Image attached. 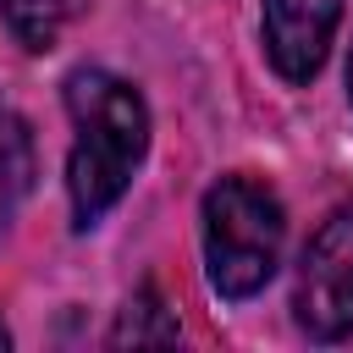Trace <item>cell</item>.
Listing matches in <instances>:
<instances>
[{
	"label": "cell",
	"mask_w": 353,
	"mask_h": 353,
	"mask_svg": "<svg viewBox=\"0 0 353 353\" xmlns=\"http://www.w3.org/2000/svg\"><path fill=\"white\" fill-rule=\"evenodd\" d=\"M66 110L77 127L66 160V193L77 226H94L127 193V176L149 149V105L127 77L88 66L66 77Z\"/></svg>",
	"instance_id": "6da1fadb"
},
{
	"label": "cell",
	"mask_w": 353,
	"mask_h": 353,
	"mask_svg": "<svg viewBox=\"0 0 353 353\" xmlns=\"http://www.w3.org/2000/svg\"><path fill=\"white\" fill-rule=\"evenodd\" d=\"M281 199L254 176H221L204 193V265L221 298H254L281 259Z\"/></svg>",
	"instance_id": "7a4b0ae2"
},
{
	"label": "cell",
	"mask_w": 353,
	"mask_h": 353,
	"mask_svg": "<svg viewBox=\"0 0 353 353\" xmlns=\"http://www.w3.org/2000/svg\"><path fill=\"white\" fill-rule=\"evenodd\" d=\"M292 309L314 342L353 336V204L331 210L320 221V232L309 237V248L298 259Z\"/></svg>",
	"instance_id": "3957f363"
},
{
	"label": "cell",
	"mask_w": 353,
	"mask_h": 353,
	"mask_svg": "<svg viewBox=\"0 0 353 353\" xmlns=\"http://www.w3.org/2000/svg\"><path fill=\"white\" fill-rule=\"evenodd\" d=\"M342 0H265V55L287 83H309L331 50Z\"/></svg>",
	"instance_id": "277c9868"
},
{
	"label": "cell",
	"mask_w": 353,
	"mask_h": 353,
	"mask_svg": "<svg viewBox=\"0 0 353 353\" xmlns=\"http://www.w3.org/2000/svg\"><path fill=\"white\" fill-rule=\"evenodd\" d=\"M72 6H77V0H0V22L11 28V39H17L22 50L39 55V50H50V44L61 39Z\"/></svg>",
	"instance_id": "5b68a950"
},
{
	"label": "cell",
	"mask_w": 353,
	"mask_h": 353,
	"mask_svg": "<svg viewBox=\"0 0 353 353\" xmlns=\"http://www.w3.org/2000/svg\"><path fill=\"white\" fill-rule=\"evenodd\" d=\"M110 342H116V347H127V342H176V320H171V309H160L154 292H143V298H132V303L121 309Z\"/></svg>",
	"instance_id": "8992f818"
},
{
	"label": "cell",
	"mask_w": 353,
	"mask_h": 353,
	"mask_svg": "<svg viewBox=\"0 0 353 353\" xmlns=\"http://www.w3.org/2000/svg\"><path fill=\"white\" fill-rule=\"evenodd\" d=\"M28 176H33V143H28V127L6 110L0 116V182L6 193H22Z\"/></svg>",
	"instance_id": "52a82bcc"
},
{
	"label": "cell",
	"mask_w": 353,
	"mask_h": 353,
	"mask_svg": "<svg viewBox=\"0 0 353 353\" xmlns=\"http://www.w3.org/2000/svg\"><path fill=\"white\" fill-rule=\"evenodd\" d=\"M6 347H11V336H6V325H0V353H6Z\"/></svg>",
	"instance_id": "ba28073f"
},
{
	"label": "cell",
	"mask_w": 353,
	"mask_h": 353,
	"mask_svg": "<svg viewBox=\"0 0 353 353\" xmlns=\"http://www.w3.org/2000/svg\"><path fill=\"white\" fill-rule=\"evenodd\" d=\"M347 94H353V55H347Z\"/></svg>",
	"instance_id": "9c48e42d"
}]
</instances>
